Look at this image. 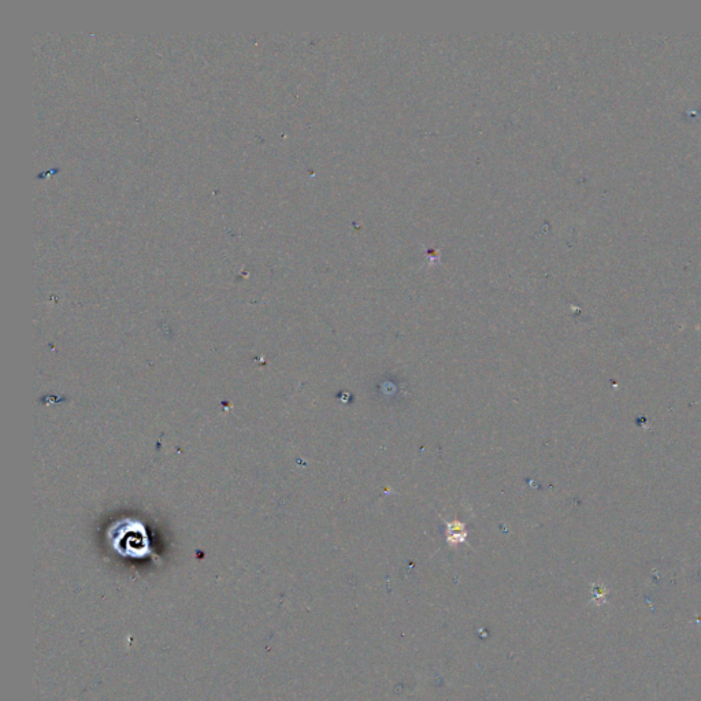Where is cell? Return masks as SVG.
Segmentation results:
<instances>
[{
	"instance_id": "obj_1",
	"label": "cell",
	"mask_w": 701,
	"mask_h": 701,
	"mask_svg": "<svg viewBox=\"0 0 701 701\" xmlns=\"http://www.w3.org/2000/svg\"><path fill=\"white\" fill-rule=\"evenodd\" d=\"M143 528H140L139 530H134L132 528V523H126V529H121L118 532V538H117V544H120V548L118 551L123 552V555H129V556H137V558H143L148 553V539H147V536L145 533L141 535L140 537L136 536L139 535V532Z\"/></svg>"
}]
</instances>
